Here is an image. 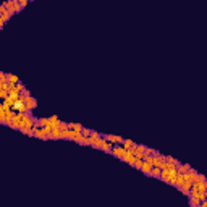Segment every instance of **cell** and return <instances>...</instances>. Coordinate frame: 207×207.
I'll list each match as a JSON object with an SVG mask.
<instances>
[{"label":"cell","instance_id":"obj_1","mask_svg":"<svg viewBox=\"0 0 207 207\" xmlns=\"http://www.w3.org/2000/svg\"><path fill=\"white\" fill-rule=\"evenodd\" d=\"M15 115H16V112L13 108H0V123L8 126L11 123V120L15 118Z\"/></svg>","mask_w":207,"mask_h":207},{"label":"cell","instance_id":"obj_2","mask_svg":"<svg viewBox=\"0 0 207 207\" xmlns=\"http://www.w3.org/2000/svg\"><path fill=\"white\" fill-rule=\"evenodd\" d=\"M5 5H7V8L11 15H16V13H20V11L23 10V5L20 3V0H13V2H10V0H5L3 2Z\"/></svg>","mask_w":207,"mask_h":207},{"label":"cell","instance_id":"obj_3","mask_svg":"<svg viewBox=\"0 0 207 207\" xmlns=\"http://www.w3.org/2000/svg\"><path fill=\"white\" fill-rule=\"evenodd\" d=\"M126 151H128V149H125V147H123V144H115L110 154H113V157H117L118 160H122V159L125 157Z\"/></svg>","mask_w":207,"mask_h":207},{"label":"cell","instance_id":"obj_4","mask_svg":"<svg viewBox=\"0 0 207 207\" xmlns=\"http://www.w3.org/2000/svg\"><path fill=\"white\" fill-rule=\"evenodd\" d=\"M136 160H137V157L133 154V151H131V149H128V151H126V154H125V157L122 159V162H126V164H130V165L134 167Z\"/></svg>","mask_w":207,"mask_h":207},{"label":"cell","instance_id":"obj_5","mask_svg":"<svg viewBox=\"0 0 207 207\" xmlns=\"http://www.w3.org/2000/svg\"><path fill=\"white\" fill-rule=\"evenodd\" d=\"M11 16H13V15H11L10 11H8L7 5H5V3H2V5H0V20L7 23V21H8V20L11 18Z\"/></svg>","mask_w":207,"mask_h":207},{"label":"cell","instance_id":"obj_6","mask_svg":"<svg viewBox=\"0 0 207 207\" xmlns=\"http://www.w3.org/2000/svg\"><path fill=\"white\" fill-rule=\"evenodd\" d=\"M131 151H133V154L136 155L137 159H144V154H146V147H144V146L134 144L133 147H131Z\"/></svg>","mask_w":207,"mask_h":207},{"label":"cell","instance_id":"obj_7","mask_svg":"<svg viewBox=\"0 0 207 207\" xmlns=\"http://www.w3.org/2000/svg\"><path fill=\"white\" fill-rule=\"evenodd\" d=\"M24 104H26V110H29V112H32L34 108L37 107V100L34 99L32 96H29V97H26L24 99Z\"/></svg>","mask_w":207,"mask_h":207},{"label":"cell","instance_id":"obj_8","mask_svg":"<svg viewBox=\"0 0 207 207\" xmlns=\"http://www.w3.org/2000/svg\"><path fill=\"white\" fill-rule=\"evenodd\" d=\"M152 164L149 162V160H144V162H142V167H141V171L144 175H147V176H151V171H152Z\"/></svg>","mask_w":207,"mask_h":207},{"label":"cell","instance_id":"obj_9","mask_svg":"<svg viewBox=\"0 0 207 207\" xmlns=\"http://www.w3.org/2000/svg\"><path fill=\"white\" fill-rule=\"evenodd\" d=\"M189 168H191V167H189L188 164H181V162H178V164H176V170L180 171V173H186V171H188Z\"/></svg>","mask_w":207,"mask_h":207},{"label":"cell","instance_id":"obj_10","mask_svg":"<svg viewBox=\"0 0 207 207\" xmlns=\"http://www.w3.org/2000/svg\"><path fill=\"white\" fill-rule=\"evenodd\" d=\"M160 173H162V167L154 165V167H152V171H151V176H154V178H160Z\"/></svg>","mask_w":207,"mask_h":207},{"label":"cell","instance_id":"obj_11","mask_svg":"<svg viewBox=\"0 0 207 207\" xmlns=\"http://www.w3.org/2000/svg\"><path fill=\"white\" fill-rule=\"evenodd\" d=\"M7 81L16 84V83H20V78L16 76V74H13V73H8V74H7Z\"/></svg>","mask_w":207,"mask_h":207},{"label":"cell","instance_id":"obj_12","mask_svg":"<svg viewBox=\"0 0 207 207\" xmlns=\"http://www.w3.org/2000/svg\"><path fill=\"white\" fill-rule=\"evenodd\" d=\"M189 205H193V207L196 205L198 207V205H201V201L198 198H194V196H189Z\"/></svg>","mask_w":207,"mask_h":207},{"label":"cell","instance_id":"obj_13","mask_svg":"<svg viewBox=\"0 0 207 207\" xmlns=\"http://www.w3.org/2000/svg\"><path fill=\"white\" fill-rule=\"evenodd\" d=\"M105 139H107V141H110V142H113V144H117L118 136H115V134H105Z\"/></svg>","mask_w":207,"mask_h":207},{"label":"cell","instance_id":"obj_14","mask_svg":"<svg viewBox=\"0 0 207 207\" xmlns=\"http://www.w3.org/2000/svg\"><path fill=\"white\" fill-rule=\"evenodd\" d=\"M133 146H134V142L131 141V139H125V141H123V147H125V149H131Z\"/></svg>","mask_w":207,"mask_h":207},{"label":"cell","instance_id":"obj_15","mask_svg":"<svg viewBox=\"0 0 207 207\" xmlns=\"http://www.w3.org/2000/svg\"><path fill=\"white\" fill-rule=\"evenodd\" d=\"M81 133H83V136L89 137L91 134H92V130H89V128H83V131H81Z\"/></svg>","mask_w":207,"mask_h":207},{"label":"cell","instance_id":"obj_16","mask_svg":"<svg viewBox=\"0 0 207 207\" xmlns=\"http://www.w3.org/2000/svg\"><path fill=\"white\" fill-rule=\"evenodd\" d=\"M20 96L23 97V99H26V97H29V96H31V92H29V91H28V89L24 88V89L21 91V94H20Z\"/></svg>","mask_w":207,"mask_h":207},{"label":"cell","instance_id":"obj_17","mask_svg":"<svg viewBox=\"0 0 207 207\" xmlns=\"http://www.w3.org/2000/svg\"><path fill=\"white\" fill-rule=\"evenodd\" d=\"M142 162H144V159H137L136 160V164H134V167L137 170H141V167H142Z\"/></svg>","mask_w":207,"mask_h":207},{"label":"cell","instance_id":"obj_18","mask_svg":"<svg viewBox=\"0 0 207 207\" xmlns=\"http://www.w3.org/2000/svg\"><path fill=\"white\" fill-rule=\"evenodd\" d=\"M28 2H29V0H20V3L23 5V8H24V7H26V5H28Z\"/></svg>","mask_w":207,"mask_h":207},{"label":"cell","instance_id":"obj_19","mask_svg":"<svg viewBox=\"0 0 207 207\" xmlns=\"http://www.w3.org/2000/svg\"><path fill=\"white\" fill-rule=\"evenodd\" d=\"M205 201H207V194H205Z\"/></svg>","mask_w":207,"mask_h":207},{"label":"cell","instance_id":"obj_20","mask_svg":"<svg viewBox=\"0 0 207 207\" xmlns=\"http://www.w3.org/2000/svg\"><path fill=\"white\" fill-rule=\"evenodd\" d=\"M29 2H31V0H29Z\"/></svg>","mask_w":207,"mask_h":207}]
</instances>
